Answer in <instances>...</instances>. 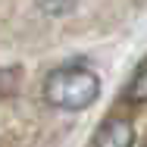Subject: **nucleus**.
<instances>
[{"mask_svg": "<svg viewBox=\"0 0 147 147\" xmlns=\"http://www.w3.org/2000/svg\"><path fill=\"white\" fill-rule=\"evenodd\" d=\"M125 100H131V103H147V63L135 72V78L128 82V88H125Z\"/></svg>", "mask_w": 147, "mask_h": 147, "instance_id": "7ed1b4c3", "label": "nucleus"}, {"mask_svg": "<svg viewBox=\"0 0 147 147\" xmlns=\"http://www.w3.org/2000/svg\"><path fill=\"white\" fill-rule=\"evenodd\" d=\"M19 88V69H0V97H9Z\"/></svg>", "mask_w": 147, "mask_h": 147, "instance_id": "39448f33", "label": "nucleus"}, {"mask_svg": "<svg viewBox=\"0 0 147 147\" xmlns=\"http://www.w3.org/2000/svg\"><path fill=\"white\" fill-rule=\"evenodd\" d=\"M75 3H78V0H38V6H41L44 13H50V16H66V13H72Z\"/></svg>", "mask_w": 147, "mask_h": 147, "instance_id": "20e7f679", "label": "nucleus"}, {"mask_svg": "<svg viewBox=\"0 0 147 147\" xmlns=\"http://www.w3.org/2000/svg\"><path fill=\"white\" fill-rule=\"evenodd\" d=\"M131 144H135V128L128 119L119 116L107 119L94 135V147H131Z\"/></svg>", "mask_w": 147, "mask_h": 147, "instance_id": "f03ea898", "label": "nucleus"}, {"mask_svg": "<svg viewBox=\"0 0 147 147\" xmlns=\"http://www.w3.org/2000/svg\"><path fill=\"white\" fill-rule=\"evenodd\" d=\"M100 94L97 75L85 66H59L44 82V100L57 110H88Z\"/></svg>", "mask_w": 147, "mask_h": 147, "instance_id": "f257e3e1", "label": "nucleus"}]
</instances>
